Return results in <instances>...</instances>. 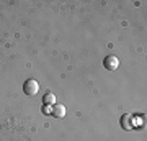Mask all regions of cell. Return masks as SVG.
Wrapping results in <instances>:
<instances>
[{"mask_svg":"<svg viewBox=\"0 0 147 141\" xmlns=\"http://www.w3.org/2000/svg\"><path fill=\"white\" fill-rule=\"evenodd\" d=\"M23 90H25L26 95H36L38 90H39V84L34 79H28L26 82L23 84Z\"/></svg>","mask_w":147,"mask_h":141,"instance_id":"1","label":"cell"},{"mask_svg":"<svg viewBox=\"0 0 147 141\" xmlns=\"http://www.w3.org/2000/svg\"><path fill=\"white\" fill-rule=\"evenodd\" d=\"M103 64H105V67L108 71H116V69L119 67V59L116 58V56H106Z\"/></svg>","mask_w":147,"mask_h":141,"instance_id":"2","label":"cell"},{"mask_svg":"<svg viewBox=\"0 0 147 141\" xmlns=\"http://www.w3.org/2000/svg\"><path fill=\"white\" fill-rule=\"evenodd\" d=\"M51 113H53V116H56V118H64L65 116V107L61 104H54L53 107H51Z\"/></svg>","mask_w":147,"mask_h":141,"instance_id":"3","label":"cell"},{"mask_svg":"<svg viewBox=\"0 0 147 141\" xmlns=\"http://www.w3.org/2000/svg\"><path fill=\"white\" fill-rule=\"evenodd\" d=\"M121 126L124 130H131L132 126H134V120H132V116L129 113H124V115L121 116Z\"/></svg>","mask_w":147,"mask_h":141,"instance_id":"4","label":"cell"},{"mask_svg":"<svg viewBox=\"0 0 147 141\" xmlns=\"http://www.w3.org/2000/svg\"><path fill=\"white\" fill-rule=\"evenodd\" d=\"M42 102H44V105H51V107H53V105L56 104V95H54L53 92H46L44 97H42Z\"/></svg>","mask_w":147,"mask_h":141,"instance_id":"5","label":"cell"}]
</instances>
